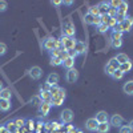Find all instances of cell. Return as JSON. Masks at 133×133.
<instances>
[{
    "label": "cell",
    "instance_id": "obj_20",
    "mask_svg": "<svg viewBox=\"0 0 133 133\" xmlns=\"http://www.w3.org/2000/svg\"><path fill=\"white\" fill-rule=\"evenodd\" d=\"M63 66H64V68H66V69H72L73 68V66H75V59L73 57H66L64 61H63V64H61Z\"/></svg>",
    "mask_w": 133,
    "mask_h": 133
},
{
    "label": "cell",
    "instance_id": "obj_16",
    "mask_svg": "<svg viewBox=\"0 0 133 133\" xmlns=\"http://www.w3.org/2000/svg\"><path fill=\"white\" fill-rule=\"evenodd\" d=\"M51 103H41L40 105H39V112H40V115H43V116H47L48 113H49V110H51Z\"/></svg>",
    "mask_w": 133,
    "mask_h": 133
},
{
    "label": "cell",
    "instance_id": "obj_42",
    "mask_svg": "<svg viewBox=\"0 0 133 133\" xmlns=\"http://www.w3.org/2000/svg\"><path fill=\"white\" fill-rule=\"evenodd\" d=\"M116 15H117V9H115V8H109V12H108V16L109 17H116Z\"/></svg>",
    "mask_w": 133,
    "mask_h": 133
},
{
    "label": "cell",
    "instance_id": "obj_11",
    "mask_svg": "<svg viewBox=\"0 0 133 133\" xmlns=\"http://www.w3.org/2000/svg\"><path fill=\"white\" fill-rule=\"evenodd\" d=\"M87 49H88V47H87V43L85 41H81V40H77L76 41V45H75V52L77 53V55H84V53H87Z\"/></svg>",
    "mask_w": 133,
    "mask_h": 133
},
{
    "label": "cell",
    "instance_id": "obj_38",
    "mask_svg": "<svg viewBox=\"0 0 133 133\" xmlns=\"http://www.w3.org/2000/svg\"><path fill=\"white\" fill-rule=\"evenodd\" d=\"M31 103H32V105H40L43 101H41V98H40L39 96H35V97H32Z\"/></svg>",
    "mask_w": 133,
    "mask_h": 133
},
{
    "label": "cell",
    "instance_id": "obj_25",
    "mask_svg": "<svg viewBox=\"0 0 133 133\" xmlns=\"http://www.w3.org/2000/svg\"><path fill=\"white\" fill-rule=\"evenodd\" d=\"M115 59L117 60V63H118L120 65H121V64H124V63H127L128 60H130V59L128 57V55H125V53H118Z\"/></svg>",
    "mask_w": 133,
    "mask_h": 133
},
{
    "label": "cell",
    "instance_id": "obj_6",
    "mask_svg": "<svg viewBox=\"0 0 133 133\" xmlns=\"http://www.w3.org/2000/svg\"><path fill=\"white\" fill-rule=\"evenodd\" d=\"M60 120H61V123H64V124L72 123V120H73V110L69 109V108H65L63 112L60 113Z\"/></svg>",
    "mask_w": 133,
    "mask_h": 133
},
{
    "label": "cell",
    "instance_id": "obj_23",
    "mask_svg": "<svg viewBox=\"0 0 133 133\" xmlns=\"http://www.w3.org/2000/svg\"><path fill=\"white\" fill-rule=\"evenodd\" d=\"M132 68H133V64H132L130 60H128L127 63H124V64H121V65H120V69L123 71V73H128V72H130Z\"/></svg>",
    "mask_w": 133,
    "mask_h": 133
},
{
    "label": "cell",
    "instance_id": "obj_43",
    "mask_svg": "<svg viewBox=\"0 0 133 133\" xmlns=\"http://www.w3.org/2000/svg\"><path fill=\"white\" fill-rule=\"evenodd\" d=\"M112 32H120V33H123V31H121V27H120V24H118V23L112 28Z\"/></svg>",
    "mask_w": 133,
    "mask_h": 133
},
{
    "label": "cell",
    "instance_id": "obj_48",
    "mask_svg": "<svg viewBox=\"0 0 133 133\" xmlns=\"http://www.w3.org/2000/svg\"><path fill=\"white\" fill-rule=\"evenodd\" d=\"M2 89H3V83L0 81V91H2Z\"/></svg>",
    "mask_w": 133,
    "mask_h": 133
},
{
    "label": "cell",
    "instance_id": "obj_12",
    "mask_svg": "<svg viewBox=\"0 0 133 133\" xmlns=\"http://www.w3.org/2000/svg\"><path fill=\"white\" fill-rule=\"evenodd\" d=\"M97 127H98V123L96 121V118H95V117L88 118V120H87V123H85V128H87L88 130H91V132H96V130H97Z\"/></svg>",
    "mask_w": 133,
    "mask_h": 133
},
{
    "label": "cell",
    "instance_id": "obj_4",
    "mask_svg": "<svg viewBox=\"0 0 133 133\" xmlns=\"http://www.w3.org/2000/svg\"><path fill=\"white\" fill-rule=\"evenodd\" d=\"M66 95H65V89L64 88H60V91L56 96H53L52 100H51V105H55V107H60L63 103H64V100H65Z\"/></svg>",
    "mask_w": 133,
    "mask_h": 133
},
{
    "label": "cell",
    "instance_id": "obj_28",
    "mask_svg": "<svg viewBox=\"0 0 133 133\" xmlns=\"http://www.w3.org/2000/svg\"><path fill=\"white\" fill-rule=\"evenodd\" d=\"M59 91H60V87H57V85H52V87L48 88V92L51 93L52 97H53V96H56V95L59 93Z\"/></svg>",
    "mask_w": 133,
    "mask_h": 133
},
{
    "label": "cell",
    "instance_id": "obj_27",
    "mask_svg": "<svg viewBox=\"0 0 133 133\" xmlns=\"http://www.w3.org/2000/svg\"><path fill=\"white\" fill-rule=\"evenodd\" d=\"M124 75H125V73H123V71H121V69L118 68L117 71H115V72H113V75L110 76V77H112V79H115V80H121V79L124 77Z\"/></svg>",
    "mask_w": 133,
    "mask_h": 133
},
{
    "label": "cell",
    "instance_id": "obj_5",
    "mask_svg": "<svg viewBox=\"0 0 133 133\" xmlns=\"http://www.w3.org/2000/svg\"><path fill=\"white\" fill-rule=\"evenodd\" d=\"M118 68H120V64H118V63H117V60L113 57V59H110V60L107 63L104 71H105V73H107V75L112 76V75H113V72H115V71H117Z\"/></svg>",
    "mask_w": 133,
    "mask_h": 133
},
{
    "label": "cell",
    "instance_id": "obj_22",
    "mask_svg": "<svg viewBox=\"0 0 133 133\" xmlns=\"http://www.w3.org/2000/svg\"><path fill=\"white\" fill-rule=\"evenodd\" d=\"M109 129H110V125H109V123H101V124H98V127H97V133H108L109 132Z\"/></svg>",
    "mask_w": 133,
    "mask_h": 133
},
{
    "label": "cell",
    "instance_id": "obj_47",
    "mask_svg": "<svg viewBox=\"0 0 133 133\" xmlns=\"http://www.w3.org/2000/svg\"><path fill=\"white\" fill-rule=\"evenodd\" d=\"M52 4H55V5H60V4H63V2H52Z\"/></svg>",
    "mask_w": 133,
    "mask_h": 133
},
{
    "label": "cell",
    "instance_id": "obj_9",
    "mask_svg": "<svg viewBox=\"0 0 133 133\" xmlns=\"http://www.w3.org/2000/svg\"><path fill=\"white\" fill-rule=\"evenodd\" d=\"M120 27H121V31L124 32H129L133 27V17L132 16H127V19L123 21V23H120Z\"/></svg>",
    "mask_w": 133,
    "mask_h": 133
},
{
    "label": "cell",
    "instance_id": "obj_35",
    "mask_svg": "<svg viewBox=\"0 0 133 133\" xmlns=\"http://www.w3.org/2000/svg\"><path fill=\"white\" fill-rule=\"evenodd\" d=\"M108 29H109V27H108L107 24H100V25L97 27V32H100V33H105Z\"/></svg>",
    "mask_w": 133,
    "mask_h": 133
},
{
    "label": "cell",
    "instance_id": "obj_44",
    "mask_svg": "<svg viewBox=\"0 0 133 133\" xmlns=\"http://www.w3.org/2000/svg\"><path fill=\"white\" fill-rule=\"evenodd\" d=\"M0 133H9V132H8L7 127H2V128H0Z\"/></svg>",
    "mask_w": 133,
    "mask_h": 133
},
{
    "label": "cell",
    "instance_id": "obj_21",
    "mask_svg": "<svg viewBox=\"0 0 133 133\" xmlns=\"http://www.w3.org/2000/svg\"><path fill=\"white\" fill-rule=\"evenodd\" d=\"M12 97V92H11L9 88H3L0 91V98H4V100H11Z\"/></svg>",
    "mask_w": 133,
    "mask_h": 133
},
{
    "label": "cell",
    "instance_id": "obj_1",
    "mask_svg": "<svg viewBox=\"0 0 133 133\" xmlns=\"http://www.w3.org/2000/svg\"><path fill=\"white\" fill-rule=\"evenodd\" d=\"M75 24L71 21V19H65L63 21V36H68V37H73L75 35Z\"/></svg>",
    "mask_w": 133,
    "mask_h": 133
},
{
    "label": "cell",
    "instance_id": "obj_40",
    "mask_svg": "<svg viewBox=\"0 0 133 133\" xmlns=\"http://www.w3.org/2000/svg\"><path fill=\"white\" fill-rule=\"evenodd\" d=\"M7 129H8V132H15L17 128H16L15 123H8V124H7Z\"/></svg>",
    "mask_w": 133,
    "mask_h": 133
},
{
    "label": "cell",
    "instance_id": "obj_14",
    "mask_svg": "<svg viewBox=\"0 0 133 133\" xmlns=\"http://www.w3.org/2000/svg\"><path fill=\"white\" fill-rule=\"evenodd\" d=\"M97 8H98V14H100V16H104V15H108V12H109V2H101L98 5H97Z\"/></svg>",
    "mask_w": 133,
    "mask_h": 133
},
{
    "label": "cell",
    "instance_id": "obj_17",
    "mask_svg": "<svg viewBox=\"0 0 133 133\" xmlns=\"http://www.w3.org/2000/svg\"><path fill=\"white\" fill-rule=\"evenodd\" d=\"M39 97L41 98V101L43 103H51V100H52V96H51V93L48 92V91H45V89H40V95H39Z\"/></svg>",
    "mask_w": 133,
    "mask_h": 133
},
{
    "label": "cell",
    "instance_id": "obj_7",
    "mask_svg": "<svg viewBox=\"0 0 133 133\" xmlns=\"http://www.w3.org/2000/svg\"><path fill=\"white\" fill-rule=\"evenodd\" d=\"M28 75H29V77H31L32 80H39L40 77L43 76V69L40 68V66L35 65V66H32V68L29 69Z\"/></svg>",
    "mask_w": 133,
    "mask_h": 133
},
{
    "label": "cell",
    "instance_id": "obj_32",
    "mask_svg": "<svg viewBox=\"0 0 133 133\" xmlns=\"http://www.w3.org/2000/svg\"><path fill=\"white\" fill-rule=\"evenodd\" d=\"M110 41H112V47H113L115 49L123 47V40H110Z\"/></svg>",
    "mask_w": 133,
    "mask_h": 133
},
{
    "label": "cell",
    "instance_id": "obj_8",
    "mask_svg": "<svg viewBox=\"0 0 133 133\" xmlns=\"http://www.w3.org/2000/svg\"><path fill=\"white\" fill-rule=\"evenodd\" d=\"M65 79H66V81L71 83V84L76 83L77 79H79V71L75 69V68L68 69V72H66V75H65Z\"/></svg>",
    "mask_w": 133,
    "mask_h": 133
},
{
    "label": "cell",
    "instance_id": "obj_33",
    "mask_svg": "<svg viewBox=\"0 0 133 133\" xmlns=\"http://www.w3.org/2000/svg\"><path fill=\"white\" fill-rule=\"evenodd\" d=\"M91 15H93V16H100V14H98V8H97V5H92L91 8H89V11H88Z\"/></svg>",
    "mask_w": 133,
    "mask_h": 133
},
{
    "label": "cell",
    "instance_id": "obj_46",
    "mask_svg": "<svg viewBox=\"0 0 133 133\" xmlns=\"http://www.w3.org/2000/svg\"><path fill=\"white\" fill-rule=\"evenodd\" d=\"M73 2H71V0H68V2H63V4H65V5H71Z\"/></svg>",
    "mask_w": 133,
    "mask_h": 133
},
{
    "label": "cell",
    "instance_id": "obj_37",
    "mask_svg": "<svg viewBox=\"0 0 133 133\" xmlns=\"http://www.w3.org/2000/svg\"><path fill=\"white\" fill-rule=\"evenodd\" d=\"M24 124H25V121H24L23 118H16V120H15V125H16V128H23Z\"/></svg>",
    "mask_w": 133,
    "mask_h": 133
},
{
    "label": "cell",
    "instance_id": "obj_45",
    "mask_svg": "<svg viewBox=\"0 0 133 133\" xmlns=\"http://www.w3.org/2000/svg\"><path fill=\"white\" fill-rule=\"evenodd\" d=\"M128 127H129V128H130V130L133 132V120H130V121H129V124H128Z\"/></svg>",
    "mask_w": 133,
    "mask_h": 133
},
{
    "label": "cell",
    "instance_id": "obj_19",
    "mask_svg": "<svg viewBox=\"0 0 133 133\" xmlns=\"http://www.w3.org/2000/svg\"><path fill=\"white\" fill-rule=\"evenodd\" d=\"M9 109H11V100L0 98V110L2 112H8Z\"/></svg>",
    "mask_w": 133,
    "mask_h": 133
},
{
    "label": "cell",
    "instance_id": "obj_36",
    "mask_svg": "<svg viewBox=\"0 0 133 133\" xmlns=\"http://www.w3.org/2000/svg\"><path fill=\"white\" fill-rule=\"evenodd\" d=\"M8 8V3L4 2V0H0V12H5Z\"/></svg>",
    "mask_w": 133,
    "mask_h": 133
},
{
    "label": "cell",
    "instance_id": "obj_39",
    "mask_svg": "<svg viewBox=\"0 0 133 133\" xmlns=\"http://www.w3.org/2000/svg\"><path fill=\"white\" fill-rule=\"evenodd\" d=\"M7 51H8V48H7L5 44H4V43H0V56L5 55V53H7Z\"/></svg>",
    "mask_w": 133,
    "mask_h": 133
},
{
    "label": "cell",
    "instance_id": "obj_41",
    "mask_svg": "<svg viewBox=\"0 0 133 133\" xmlns=\"http://www.w3.org/2000/svg\"><path fill=\"white\" fill-rule=\"evenodd\" d=\"M118 5H120V2H117V0H112V2H109V7H110V8L117 9Z\"/></svg>",
    "mask_w": 133,
    "mask_h": 133
},
{
    "label": "cell",
    "instance_id": "obj_15",
    "mask_svg": "<svg viewBox=\"0 0 133 133\" xmlns=\"http://www.w3.org/2000/svg\"><path fill=\"white\" fill-rule=\"evenodd\" d=\"M96 121L98 124H101V123H108V118H109V116H108V113L105 112V110H100V112H97L96 113Z\"/></svg>",
    "mask_w": 133,
    "mask_h": 133
},
{
    "label": "cell",
    "instance_id": "obj_34",
    "mask_svg": "<svg viewBox=\"0 0 133 133\" xmlns=\"http://www.w3.org/2000/svg\"><path fill=\"white\" fill-rule=\"evenodd\" d=\"M118 133H132V130L128 125H121L118 128Z\"/></svg>",
    "mask_w": 133,
    "mask_h": 133
},
{
    "label": "cell",
    "instance_id": "obj_18",
    "mask_svg": "<svg viewBox=\"0 0 133 133\" xmlns=\"http://www.w3.org/2000/svg\"><path fill=\"white\" fill-rule=\"evenodd\" d=\"M123 91L124 93H127L128 96H133V80H129L124 84L123 87Z\"/></svg>",
    "mask_w": 133,
    "mask_h": 133
},
{
    "label": "cell",
    "instance_id": "obj_13",
    "mask_svg": "<svg viewBox=\"0 0 133 133\" xmlns=\"http://www.w3.org/2000/svg\"><path fill=\"white\" fill-rule=\"evenodd\" d=\"M59 80H60V76L57 73H49L48 77H47V85H49V87L57 85L59 84Z\"/></svg>",
    "mask_w": 133,
    "mask_h": 133
},
{
    "label": "cell",
    "instance_id": "obj_31",
    "mask_svg": "<svg viewBox=\"0 0 133 133\" xmlns=\"http://www.w3.org/2000/svg\"><path fill=\"white\" fill-rule=\"evenodd\" d=\"M110 40H123V33H120V32H112Z\"/></svg>",
    "mask_w": 133,
    "mask_h": 133
},
{
    "label": "cell",
    "instance_id": "obj_10",
    "mask_svg": "<svg viewBox=\"0 0 133 133\" xmlns=\"http://www.w3.org/2000/svg\"><path fill=\"white\" fill-rule=\"evenodd\" d=\"M124 123V117L120 116V115H113L109 120V125L110 127H116V128H120Z\"/></svg>",
    "mask_w": 133,
    "mask_h": 133
},
{
    "label": "cell",
    "instance_id": "obj_3",
    "mask_svg": "<svg viewBox=\"0 0 133 133\" xmlns=\"http://www.w3.org/2000/svg\"><path fill=\"white\" fill-rule=\"evenodd\" d=\"M60 44L63 45V49H65V51H72V49H75L76 40H75L73 37L63 36V37H61V40H60Z\"/></svg>",
    "mask_w": 133,
    "mask_h": 133
},
{
    "label": "cell",
    "instance_id": "obj_26",
    "mask_svg": "<svg viewBox=\"0 0 133 133\" xmlns=\"http://www.w3.org/2000/svg\"><path fill=\"white\" fill-rule=\"evenodd\" d=\"M95 17H96V16L91 15L89 12H87V14H85V16H84L85 24H88V25H93V24H95Z\"/></svg>",
    "mask_w": 133,
    "mask_h": 133
},
{
    "label": "cell",
    "instance_id": "obj_2",
    "mask_svg": "<svg viewBox=\"0 0 133 133\" xmlns=\"http://www.w3.org/2000/svg\"><path fill=\"white\" fill-rule=\"evenodd\" d=\"M60 45H61L60 40L55 39V37H47L45 40H44V44H43V47L45 48L47 51H49V52H52L55 49H59Z\"/></svg>",
    "mask_w": 133,
    "mask_h": 133
},
{
    "label": "cell",
    "instance_id": "obj_29",
    "mask_svg": "<svg viewBox=\"0 0 133 133\" xmlns=\"http://www.w3.org/2000/svg\"><path fill=\"white\" fill-rule=\"evenodd\" d=\"M49 64H51L52 66H59V65H61V64H63V61H61L59 57H51Z\"/></svg>",
    "mask_w": 133,
    "mask_h": 133
},
{
    "label": "cell",
    "instance_id": "obj_30",
    "mask_svg": "<svg viewBox=\"0 0 133 133\" xmlns=\"http://www.w3.org/2000/svg\"><path fill=\"white\" fill-rule=\"evenodd\" d=\"M69 56V55H68V51H65V49H60V53H59V59L61 60V61H64L66 57H68Z\"/></svg>",
    "mask_w": 133,
    "mask_h": 133
},
{
    "label": "cell",
    "instance_id": "obj_24",
    "mask_svg": "<svg viewBox=\"0 0 133 133\" xmlns=\"http://www.w3.org/2000/svg\"><path fill=\"white\" fill-rule=\"evenodd\" d=\"M117 14L128 15V3L127 2H120V5L117 8Z\"/></svg>",
    "mask_w": 133,
    "mask_h": 133
}]
</instances>
